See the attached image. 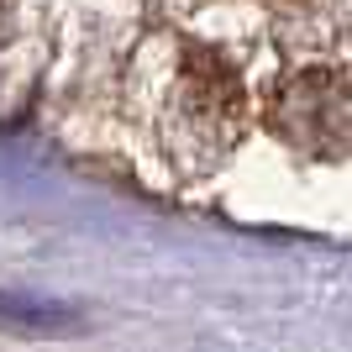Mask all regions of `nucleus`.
I'll return each instance as SVG.
<instances>
[{
	"label": "nucleus",
	"mask_w": 352,
	"mask_h": 352,
	"mask_svg": "<svg viewBox=\"0 0 352 352\" xmlns=\"http://www.w3.org/2000/svg\"><path fill=\"white\" fill-rule=\"evenodd\" d=\"M0 326L11 331H74L79 310L47 294H27V289H0Z\"/></svg>",
	"instance_id": "2"
},
{
	"label": "nucleus",
	"mask_w": 352,
	"mask_h": 352,
	"mask_svg": "<svg viewBox=\"0 0 352 352\" xmlns=\"http://www.w3.org/2000/svg\"><path fill=\"white\" fill-rule=\"evenodd\" d=\"M274 132L310 158H352V79L331 69L294 74L274 95Z\"/></svg>",
	"instance_id": "1"
}]
</instances>
